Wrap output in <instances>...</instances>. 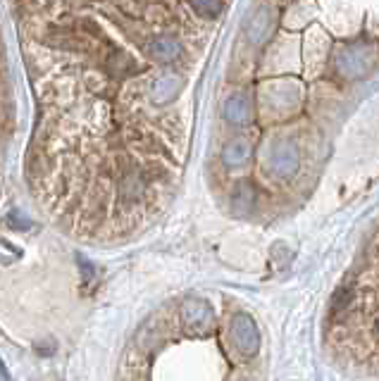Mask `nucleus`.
Returning <instances> with one entry per match:
<instances>
[{"instance_id":"f257e3e1","label":"nucleus","mask_w":379,"mask_h":381,"mask_svg":"<svg viewBox=\"0 0 379 381\" xmlns=\"http://www.w3.org/2000/svg\"><path fill=\"white\" fill-rule=\"evenodd\" d=\"M232 343L241 350L244 355H248V358L258 353V348H260V336H258V329L251 317H246V314H237V317H234Z\"/></svg>"},{"instance_id":"f03ea898","label":"nucleus","mask_w":379,"mask_h":381,"mask_svg":"<svg viewBox=\"0 0 379 381\" xmlns=\"http://www.w3.org/2000/svg\"><path fill=\"white\" fill-rule=\"evenodd\" d=\"M272 165L281 177H291V174L298 169V153L293 148H279L274 155Z\"/></svg>"},{"instance_id":"7ed1b4c3","label":"nucleus","mask_w":379,"mask_h":381,"mask_svg":"<svg viewBox=\"0 0 379 381\" xmlns=\"http://www.w3.org/2000/svg\"><path fill=\"white\" fill-rule=\"evenodd\" d=\"M225 117L230 119L232 124H244L248 119V105L241 95H234V98L227 100L225 105Z\"/></svg>"},{"instance_id":"20e7f679","label":"nucleus","mask_w":379,"mask_h":381,"mask_svg":"<svg viewBox=\"0 0 379 381\" xmlns=\"http://www.w3.org/2000/svg\"><path fill=\"white\" fill-rule=\"evenodd\" d=\"M222 157H225V165L239 167L251 157V148H248V143H246V141H234L232 146H227L225 155H222Z\"/></svg>"},{"instance_id":"39448f33","label":"nucleus","mask_w":379,"mask_h":381,"mask_svg":"<svg viewBox=\"0 0 379 381\" xmlns=\"http://www.w3.org/2000/svg\"><path fill=\"white\" fill-rule=\"evenodd\" d=\"M189 3L201 17H218L222 12V0H189Z\"/></svg>"}]
</instances>
